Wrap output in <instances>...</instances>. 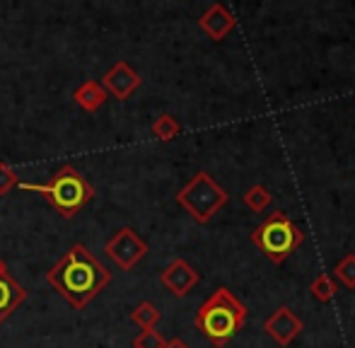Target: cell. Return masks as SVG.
<instances>
[{"label": "cell", "instance_id": "7", "mask_svg": "<svg viewBox=\"0 0 355 348\" xmlns=\"http://www.w3.org/2000/svg\"><path fill=\"white\" fill-rule=\"evenodd\" d=\"M99 85L107 89L109 97L119 99V102H126V99L143 85V78L138 76V73L133 71L126 61H119V63H114L107 73H104V78H102Z\"/></svg>", "mask_w": 355, "mask_h": 348}, {"label": "cell", "instance_id": "17", "mask_svg": "<svg viewBox=\"0 0 355 348\" xmlns=\"http://www.w3.org/2000/svg\"><path fill=\"white\" fill-rule=\"evenodd\" d=\"M334 276L338 278V283H341L343 288L355 290V254L343 256V259L336 263V268H334Z\"/></svg>", "mask_w": 355, "mask_h": 348}, {"label": "cell", "instance_id": "15", "mask_svg": "<svg viewBox=\"0 0 355 348\" xmlns=\"http://www.w3.org/2000/svg\"><path fill=\"white\" fill-rule=\"evenodd\" d=\"M150 131H153V136L157 138V141L169 143V141H174V138L179 136L182 126H179V121L172 116V114H162V116H157V119L153 121Z\"/></svg>", "mask_w": 355, "mask_h": 348}, {"label": "cell", "instance_id": "9", "mask_svg": "<svg viewBox=\"0 0 355 348\" xmlns=\"http://www.w3.org/2000/svg\"><path fill=\"white\" fill-rule=\"evenodd\" d=\"M263 331H266L276 344L290 346L300 336V331H302V320H300L290 307H278V310L266 320Z\"/></svg>", "mask_w": 355, "mask_h": 348}, {"label": "cell", "instance_id": "5", "mask_svg": "<svg viewBox=\"0 0 355 348\" xmlns=\"http://www.w3.org/2000/svg\"><path fill=\"white\" fill-rule=\"evenodd\" d=\"M227 191L208 172H196L187 182V186L179 189L177 203L193 218L196 223L206 225L208 220L227 203Z\"/></svg>", "mask_w": 355, "mask_h": 348}, {"label": "cell", "instance_id": "4", "mask_svg": "<svg viewBox=\"0 0 355 348\" xmlns=\"http://www.w3.org/2000/svg\"><path fill=\"white\" fill-rule=\"evenodd\" d=\"M252 242L273 263H283L304 242V232L283 211H276L252 232Z\"/></svg>", "mask_w": 355, "mask_h": 348}, {"label": "cell", "instance_id": "8", "mask_svg": "<svg viewBox=\"0 0 355 348\" xmlns=\"http://www.w3.org/2000/svg\"><path fill=\"white\" fill-rule=\"evenodd\" d=\"M159 283L167 288L172 295L187 297L198 286V271L187 259H174L159 273Z\"/></svg>", "mask_w": 355, "mask_h": 348}, {"label": "cell", "instance_id": "3", "mask_svg": "<svg viewBox=\"0 0 355 348\" xmlns=\"http://www.w3.org/2000/svg\"><path fill=\"white\" fill-rule=\"evenodd\" d=\"M19 189L44 196L49 201V206H51L61 218H66V220H71V218L78 216V213L94 198L92 184L75 170L73 165H63L61 170L53 172V177L44 184H22L19 182Z\"/></svg>", "mask_w": 355, "mask_h": 348}, {"label": "cell", "instance_id": "13", "mask_svg": "<svg viewBox=\"0 0 355 348\" xmlns=\"http://www.w3.org/2000/svg\"><path fill=\"white\" fill-rule=\"evenodd\" d=\"M242 203L252 213H263L273 203V193L268 191L263 184H254V186H249L247 191L242 193Z\"/></svg>", "mask_w": 355, "mask_h": 348}, {"label": "cell", "instance_id": "20", "mask_svg": "<svg viewBox=\"0 0 355 348\" xmlns=\"http://www.w3.org/2000/svg\"><path fill=\"white\" fill-rule=\"evenodd\" d=\"M164 348H189V344L182 339H169L167 344H164Z\"/></svg>", "mask_w": 355, "mask_h": 348}, {"label": "cell", "instance_id": "19", "mask_svg": "<svg viewBox=\"0 0 355 348\" xmlns=\"http://www.w3.org/2000/svg\"><path fill=\"white\" fill-rule=\"evenodd\" d=\"M164 336L157 329H145L133 339V348H164Z\"/></svg>", "mask_w": 355, "mask_h": 348}, {"label": "cell", "instance_id": "16", "mask_svg": "<svg viewBox=\"0 0 355 348\" xmlns=\"http://www.w3.org/2000/svg\"><path fill=\"white\" fill-rule=\"evenodd\" d=\"M309 290H312V297L319 302H331L334 295H336L338 286L336 281H334L329 273H319L317 278L312 281V286H309Z\"/></svg>", "mask_w": 355, "mask_h": 348}, {"label": "cell", "instance_id": "6", "mask_svg": "<svg viewBox=\"0 0 355 348\" xmlns=\"http://www.w3.org/2000/svg\"><path fill=\"white\" fill-rule=\"evenodd\" d=\"M104 254L121 271H133L138 266V261H143L148 256V242L133 227H119L104 245Z\"/></svg>", "mask_w": 355, "mask_h": 348}, {"label": "cell", "instance_id": "11", "mask_svg": "<svg viewBox=\"0 0 355 348\" xmlns=\"http://www.w3.org/2000/svg\"><path fill=\"white\" fill-rule=\"evenodd\" d=\"M24 300H27V290L15 281L8 263L0 256V327Z\"/></svg>", "mask_w": 355, "mask_h": 348}, {"label": "cell", "instance_id": "18", "mask_svg": "<svg viewBox=\"0 0 355 348\" xmlns=\"http://www.w3.org/2000/svg\"><path fill=\"white\" fill-rule=\"evenodd\" d=\"M15 186H19V174L8 162H0V196H8Z\"/></svg>", "mask_w": 355, "mask_h": 348}, {"label": "cell", "instance_id": "14", "mask_svg": "<svg viewBox=\"0 0 355 348\" xmlns=\"http://www.w3.org/2000/svg\"><path fill=\"white\" fill-rule=\"evenodd\" d=\"M159 310L153 305L150 300H143V302H138L136 307L131 310V322L136 327H141V329H155L157 327V322H159Z\"/></svg>", "mask_w": 355, "mask_h": 348}, {"label": "cell", "instance_id": "10", "mask_svg": "<svg viewBox=\"0 0 355 348\" xmlns=\"http://www.w3.org/2000/svg\"><path fill=\"white\" fill-rule=\"evenodd\" d=\"M198 27H201V32L206 34L208 39H213V42H223V39L227 37L234 27H237V19H234V15L230 12L223 3H213L211 8L201 15Z\"/></svg>", "mask_w": 355, "mask_h": 348}, {"label": "cell", "instance_id": "1", "mask_svg": "<svg viewBox=\"0 0 355 348\" xmlns=\"http://www.w3.org/2000/svg\"><path fill=\"white\" fill-rule=\"evenodd\" d=\"M46 283L73 310H85L112 283V271L78 242L49 268Z\"/></svg>", "mask_w": 355, "mask_h": 348}, {"label": "cell", "instance_id": "2", "mask_svg": "<svg viewBox=\"0 0 355 348\" xmlns=\"http://www.w3.org/2000/svg\"><path fill=\"white\" fill-rule=\"evenodd\" d=\"M247 322V307L232 295L230 288H218L213 295L198 307L196 329L215 348H223Z\"/></svg>", "mask_w": 355, "mask_h": 348}, {"label": "cell", "instance_id": "12", "mask_svg": "<svg viewBox=\"0 0 355 348\" xmlns=\"http://www.w3.org/2000/svg\"><path fill=\"white\" fill-rule=\"evenodd\" d=\"M107 99H109L107 89L99 85L97 80H85L83 85H80L73 92V102L78 104L80 109L89 112V114L99 112V109H102L104 104H107Z\"/></svg>", "mask_w": 355, "mask_h": 348}]
</instances>
